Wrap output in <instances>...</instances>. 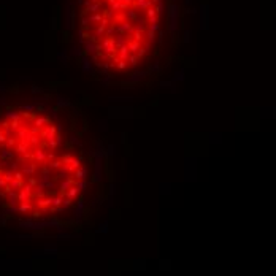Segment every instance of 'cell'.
<instances>
[{"label": "cell", "instance_id": "1", "mask_svg": "<svg viewBox=\"0 0 276 276\" xmlns=\"http://www.w3.org/2000/svg\"><path fill=\"white\" fill-rule=\"evenodd\" d=\"M17 197L19 209H29V195L41 194L40 189H59L70 203L84 187L86 167L82 160L63 148L62 136L48 116L19 111L0 121V189L10 192L22 189Z\"/></svg>", "mask_w": 276, "mask_h": 276}]
</instances>
